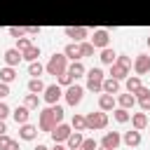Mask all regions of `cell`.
Wrapping results in <instances>:
<instances>
[{
	"label": "cell",
	"mask_w": 150,
	"mask_h": 150,
	"mask_svg": "<svg viewBox=\"0 0 150 150\" xmlns=\"http://www.w3.org/2000/svg\"><path fill=\"white\" fill-rule=\"evenodd\" d=\"M59 122H63V108L59 105V103H54V105H49V108H45L42 112H40V129L42 131H52Z\"/></svg>",
	"instance_id": "obj_1"
},
{
	"label": "cell",
	"mask_w": 150,
	"mask_h": 150,
	"mask_svg": "<svg viewBox=\"0 0 150 150\" xmlns=\"http://www.w3.org/2000/svg\"><path fill=\"white\" fill-rule=\"evenodd\" d=\"M45 70H47L49 75H61V73H66V70H68V59H66V54L61 52V54L49 56V61H47Z\"/></svg>",
	"instance_id": "obj_2"
},
{
	"label": "cell",
	"mask_w": 150,
	"mask_h": 150,
	"mask_svg": "<svg viewBox=\"0 0 150 150\" xmlns=\"http://www.w3.org/2000/svg\"><path fill=\"white\" fill-rule=\"evenodd\" d=\"M84 122H87V129H105L108 127V112L105 110H98V112H89L87 117H84Z\"/></svg>",
	"instance_id": "obj_3"
},
{
	"label": "cell",
	"mask_w": 150,
	"mask_h": 150,
	"mask_svg": "<svg viewBox=\"0 0 150 150\" xmlns=\"http://www.w3.org/2000/svg\"><path fill=\"white\" fill-rule=\"evenodd\" d=\"M103 80H105V77H103V70H101V68H89V70H87V89H89V91H94V94L101 91Z\"/></svg>",
	"instance_id": "obj_4"
},
{
	"label": "cell",
	"mask_w": 150,
	"mask_h": 150,
	"mask_svg": "<svg viewBox=\"0 0 150 150\" xmlns=\"http://www.w3.org/2000/svg\"><path fill=\"white\" fill-rule=\"evenodd\" d=\"M63 96H66V103L68 105H77L82 101V96H84V89L80 84H68L66 91H63Z\"/></svg>",
	"instance_id": "obj_5"
},
{
	"label": "cell",
	"mask_w": 150,
	"mask_h": 150,
	"mask_svg": "<svg viewBox=\"0 0 150 150\" xmlns=\"http://www.w3.org/2000/svg\"><path fill=\"white\" fill-rule=\"evenodd\" d=\"M70 131H73V127H68V124H63V122H59L49 134H52V138H54V143H66V138L70 136Z\"/></svg>",
	"instance_id": "obj_6"
},
{
	"label": "cell",
	"mask_w": 150,
	"mask_h": 150,
	"mask_svg": "<svg viewBox=\"0 0 150 150\" xmlns=\"http://www.w3.org/2000/svg\"><path fill=\"white\" fill-rule=\"evenodd\" d=\"M45 101L49 103V105H54V103H59V98L63 96V89L59 87V84H49V87H45Z\"/></svg>",
	"instance_id": "obj_7"
},
{
	"label": "cell",
	"mask_w": 150,
	"mask_h": 150,
	"mask_svg": "<svg viewBox=\"0 0 150 150\" xmlns=\"http://www.w3.org/2000/svg\"><path fill=\"white\" fill-rule=\"evenodd\" d=\"M122 143V136L120 131H105L103 138H101V145L103 148H110V150H117V145Z\"/></svg>",
	"instance_id": "obj_8"
},
{
	"label": "cell",
	"mask_w": 150,
	"mask_h": 150,
	"mask_svg": "<svg viewBox=\"0 0 150 150\" xmlns=\"http://www.w3.org/2000/svg\"><path fill=\"white\" fill-rule=\"evenodd\" d=\"M134 73H136V75L150 73V56H148V54H138V56L134 59Z\"/></svg>",
	"instance_id": "obj_9"
},
{
	"label": "cell",
	"mask_w": 150,
	"mask_h": 150,
	"mask_svg": "<svg viewBox=\"0 0 150 150\" xmlns=\"http://www.w3.org/2000/svg\"><path fill=\"white\" fill-rule=\"evenodd\" d=\"M66 35H68L73 42H82V40L89 35V30H87L84 26H68V28H66Z\"/></svg>",
	"instance_id": "obj_10"
},
{
	"label": "cell",
	"mask_w": 150,
	"mask_h": 150,
	"mask_svg": "<svg viewBox=\"0 0 150 150\" xmlns=\"http://www.w3.org/2000/svg\"><path fill=\"white\" fill-rule=\"evenodd\" d=\"M108 42H110V35H108V30H105V28L94 30V35H91V45H94V47L103 49V47H108Z\"/></svg>",
	"instance_id": "obj_11"
},
{
	"label": "cell",
	"mask_w": 150,
	"mask_h": 150,
	"mask_svg": "<svg viewBox=\"0 0 150 150\" xmlns=\"http://www.w3.org/2000/svg\"><path fill=\"white\" fill-rule=\"evenodd\" d=\"M110 77H115V80H127V77H129V68L115 61V63H110Z\"/></svg>",
	"instance_id": "obj_12"
},
{
	"label": "cell",
	"mask_w": 150,
	"mask_h": 150,
	"mask_svg": "<svg viewBox=\"0 0 150 150\" xmlns=\"http://www.w3.org/2000/svg\"><path fill=\"white\" fill-rule=\"evenodd\" d=\"M38 134H40L38 127H33V124H28V122L21 124V129H19V138H21V141H33Z\"/></svg>",
	"instance_id": "obj_13"
},
{
	"label": "cell",
	"mask_w": 150,
	"mask_h": 150,
	"mask_svg": "<svg viewBox=\"0 0 150 150\" xmlns=\"http://www.w3.org/2000/svg\"><path fill=\"white\" fill-rule=\"evenodd\" d=\"M122 143H124V145H129V148H136V145H141V131H138V129H131V131H127V134L122 136Z\"/></svg>",
	"instance_id": "obj_14"
},
{
	"label": "cell",
	"mask_w": 150,
	"mask_h": 150,
	"mask_svg": "<svg viewBox=\"0 0 150 150\" xmlns=\"http://www.w3.org/2000/svg\"><path fill=\"white\" fill-rule=\"evenodd\" d=\"M134 96H136V101L141 103V108L148 112V110H150V89H148V87H141Z\"/></svg>",
	"instance_id": "obj_15"
},
{
	"label": "cell",
	"mask_w": 150,
	"mask_h": 150,
	"mask_svg": "<svg viewBox=\"0 0 150 150\" xmlns=\"http://www.w3.org/2000/svg\"><path fill=\"white\" fill-rule=\"evenodd\" d=\"M63 54H66V59H70V61H80V59H82V52H80V42H70V45H66Z\"/></svg>",
	"instance_id": "obj_16"
},
{
	"label": "cell",
	"mask_w": 150,
	"mask_h": 150,
	"mask_svg": "<svg viewBox=\"0 0 150 150\" xmlns=\"http://www.w3.org/2000/svg\"><path fill=\"white\" fill-rule=\"evenodd\" d=\"M21 52L16 49V47H12V49H7L5 52V66H19L21 63Z\"/></svg>",
	"instance_id": "obj_17"
},
{
	"label": "cell",
	"mask_w": 150,
	"mask_h": 150,
	"mask_svg": "<svg viewBox=\"0 0 150 150\" xmlns=\"http://www.w3.org/2000/svg\"><path fill=\"white\" fill-rule=\"evenodd\" d=\"M101 91H105V94H120V80H115V77H108V80H103V84H101Z\"/></svg>",
	"instance_id": "obj_18"
},
{
	"label": "cell",
	"mask_w": 150,
	"mask_h": 150,
	"mask_svg": "<svg viewBox=\"0 0 150 150\" xmlns=\"http://www.w3.org/2000/svg\"><path fill=\"white\" fill-rule=\"evenodd\" d=\"M98 108H101V110H105V112H110V110L115 108V96L103 91V94L98 96Z\"/></svg>",
	"instance_id": "obj_19"
},
{
	"label": "cell",
	"mask_w": 150,
	"mask_h": 150,
	"mask_svg": "<svg viewBox=\"0 0 150 150\" xmlns=\"http://www.w3.org/2000/svg\"><path fill=\"white\" fill-rule=\"evenodd\" d=\"M12 115H14L16 124H26V122H28V117H30V110H28L26 105H16V108L12 110Z\"/></svg>",
	"instance_id": "obj_20"
},
{
	"label": "cell",
	"mask_w": 150,
	"mask_h": 150,
	"mask_svg": "<svg viewBox=\"0 0 150 150\" xmlns=\"http://www.w3.org/2000/svg\"><path fill=\"white\" fill-rule=\"evenodd\" d=\"M129 120H131V127H134V129H138V131L148 127V115H145V112H134Z\"/></svg>",
	"instance_id": "obj_21"
},
{
	"label": "cell",
	"mask_w": 150,
	"mask_h": 150,
	"mask_svg": "<svg viewBox=\"0 0 150 150\" xmlns=\"http://www.w3.org/2000/svg\"><path fill=\"white\" fill-rule=\"evenodd\" d=\"M124 87H127V91H129V94H136V91L143 87V82H141V77H138V75H129V77H127V82H124Z\"/></svg>",
	"instance_id": "obj_22"
},
{
	"label": "cell",
	"mask_w": 150,
	"mask_h": 150,
	"mask_svg": "<svg viewBox=\"0 0 150 150\" xmlns=\"http://www.w3.org/2000/svg\"><path fill=\"white\" fill-rule=\"evenodd\" d=\"M115 59H117V52L115 49H110V47H103L101 49V63L110 66V63H115Z\"/></svg>",
	"instance_id": "obj_23"
},
{
	"label": "cell",
	"mask_w": 150,
	"mask_h": 150,
	"mask_svg": "<svg viewBox=\"0 0 150 150\" xmlns=\"http://www.w3.org/2000/svg\"><path fill=\"white\" fill-rule=\"evenodd\" d=\"M68 73L73 75V80H77V77H82V75L87 73V68L82 66V61H73V63L68 66Z\"/></svg>",
	"instance_id": "obj_24"
},
{
	"label": "cell",
	"mask_w": 150,
	"mask_h": 150,
	"mask_svg": "<svg viewBox=\"0 0 150 150\" xmlns=\"http://www.w3.org/2000/svg\"><path fill=\"white\" fill-rule=\"evenodd\" d=\"M16 80V70H14V66H5L2 70H0V82H14Z\"/></svg>",
	"instance_id": "obj_25"
},
{
	"label": "cell",
	"mask_w": 150,
	"mask_h": 150,
	"mask_svg": "<svg viewBox=\"0 0 150 150\" xmlns=\"http://www.w3.org/2000/svg\"><path fill=\"white\" fill-rule=\"evenodd\" d=\"M117 103H120V108H127V110H129V108H134L136 96L129 94V91H127V94H120V96H117Z\"/></svg>",
	"instance_id": "obj_26"
},
{
	"label": "cell",
	"mask_w": 150,
	"mask_h": 150,
	"mask_svg": "<svg viewBox=\"0 0 150 150\" xmlns=\"http://www.w3.org/2000/svg\"><path fill=\"white\" fill-rule=\"evenodd\" d=\"M82 141H84V138H82V134H80V131H70V136L66 138V145H68L70 150H77Z\"/></svg>",
	"instance_id": "obj_27"
},
{
	"label": "cell",
	"mask_w": 150,
	"mask_h": 150,
	"mask_svg": "<svg viewBox=\"0 0 150 150\" xmlns=\"http://www.w3.org/2000/svg\"><path fill=\"white\" fill-rule=\"evenodd\" d=\"M0 150H19V141H14L7 134H2L0 136Z\"/></svg>",
	"instance_id": "obj_28"
},
{
	"label": "cell",
	"mask_w": 150,
	"mask_h": 150,
	"mask_svg": "<svg viewBox=\"0 0 150 150\" xmlns=\"http://www.w3.org/2000/svg\"><path fill=\"white\" fill-rule=\"evenodd\" d=\"M28 91H30V94H42V91H45V82H42L40 77H30V80H28Z\"/></svg>",
	"instance_id": "obj_29"
},
{
	"label": "cell",
	"mask_w": 150,
	"mask_h": 150,
	"mask_svg": "<svg viewBox=\"0 0 150 150\" xmlns=\"http://www.w3.org/2000/svg\"><path fill=\"white\" fill-rule=\"evenodd\" d=\"M110 112H112V117H115V120H117L120 124H124V122H129V117H131V112H129L127 108H112Z\"/></svg>",
	"instance_id": "obj_30"
},
{
	"label": "cell",
	"mask_w": 150,
	"mask_h": 150,
	"mask_svg": "<svg viewBox=\"0 0 150 150\" xmlns=\"http://www.w3.org/2000/svg\"><path fill=\"white\" fill-rule=\"evenodd\" d=\"M21 56H23L26 61H38V56H40V47L30 45L28 49H23V52H21Z\"/></svg>",
	"instance_id": "obj_31"
},
{
	"label": "cell",
	"mask_w": 150,
	"mask_h": 150,
	"mask_svg": "<svg viewBox=\"0 0 150 150\" xmlns=\"http://www.w3.org/2000/svg\"><path fill=\"white\" fill-rule=\"evenodd\" d=\"M45 73V66L40 63V61H30L28 63V75H33V77H40Z\"/></svg>",
	"instance_id": "obj_32"
},
{
	"label": "cell",
	"mask_w": 150,
	"mask_h": 150,
	"mask_svg": "<svg viewBox=\"0 0 150 150\" xmlns=\"http://www.w3.org/2000/svg\"><path fill=\"white\" fill-rule=\"evenodd\" d=\"M23 105L28 108V110H35L38 105H40V98H38V94H26V98H23Z\"/></svg>",
	"instance_id": "obj_33"
},
{
	"label": "cell",
	"mask_w": 150,
	"mask_h": 150,
	"mask_svg": "<svg viewBox=\"0 0 150 150\" xmlns=\"http://www.w3.org/2000/svg\"><path fill=\"white\" fill-rule=\"evenodd\" d=\"M75 80H73V75L66 70V73H61V75H56V84L59 87H68V84H73Z\"/></svg>",
	"instance_id": "obj_34"
},
{
	"label": "cell",
	"mask_w": 150,
	"mask_h": 150,
	"mask_svg": "<svg viewBox=\"0 0 150 150\" xmlns=\"http://www.w3.org/2000/svg\"><path fill=\"white\" fill-rule=\"evenodd\" d=\"M70 127H73L75 131H84V129H87V122H84V117H82V115H73Z\"/></svg>",
	"instance_id": "obj_35"
},
{
	"label": "cell",
	"mask_w": 150,
	"mask_h": 150,
	"mask_svg": "<svg viewBox=\"0 0 150 150\" xmlns=\"http://www.w3.org/2000/svg\"><path fill=\"white\" fill-rule=\"evenodd\" d=\"M96 148H98V143H96L94 138H84V141L80 143V148H77V150H96Z\"/></svg>",
	"instance_id": "obj_36"
},
{
	"label": "cell",
	"mask_w": 150,
	"mask_h": 150,
	"mask_svg": "<svg viewBox=\"0 0 150 150\" xmlns=\"http://www.w3.org/2000/svg\"><path fill=\"white\" fill-rule=\"evenodd\" d=\"M94 49H96V47H94L91 42H80V52H82V56H91Z\"/></svg>",
	"instance_id": "obj_37"
},
{
	"label": "cell",
	"mask_w": 150,
	"mask_h": 150,
	"mask_svg": "<svg viewBox=\"0 0 150 150\" xmlns=\"http://www.w3.org/2000/svg\"><path fill=\"white\" fill-rule=\"evenodd\" d=\"M7 33H9L12 38H16V40H19V38H23V35H26V28H16V26H9V30H7Z\"/></svg>",
	"instance_id": "obj_38"
},
{
	"label": "cell",
	"mask_w": 150,
	"mask_h": 150,
	"mask_svg": "<svg viewBox=\"0 0 150 150\" xmlns=\"http://www.w3.org/2000/svg\"><path fill=\"white\" fill-rule=\"evenodd\" d=\"M30 45H33V42H30V38H19V40H16V49H19V52L28 49Z\"/></svg>",
	"instance_id": "obj_39"
},
{
	"label": "cell",
	"mask_w": 150,
	"mask_h": 150,
	"mask_svg": "<svg viewBox=\"0 0 150 150\" xmlns=\"http://www.w3.org/2000/svg\"><path fill=\"white\" fill-rule=\"evenodd\" d=\"M117 63H122V66H127V68H131V59L129 56H124V54H117V59H115Z\"/></svg>",
	"instance_id": "obj_40"
},
{
	"label": "cell",
	"mask_w": 150,
	"mask_h": 150,
	"mask_svg": "<svg viewBox=\"0 0 150 150\" xmlns=\"http://www.w3.org/2000/svg\"><path fill=\"white\" fill-rule=\"evenodd\" d=\"M9 112H12V110H9V105H7V103H2V101H0V120H5V117H7V115H9Z\"/></svg>",
	"instance_id": "obj_41"
},
{
	"label": "cell",
	"mask_w": 150,
	"mask_h": 150,
	"mask_svg": "<svg viewBox=\"0 0 150 150\" xmlns=\"http://www.w3.org/2000/svg\"><path fill=\"white\" fill-rule=\"evenodd\" d=\"M5 96H9V84L0 82V98H5Z\"/></svg>",
	"instance_id": "obj_42"
},
{
	"label": "cell",
	"mask_w": 150,
	"mask_h": 150,
	"mask_svg": "<svg viewBox=\"0 0 150 150\" xmlns=\"http://www.w3.org/2000/svg\"><path fill=\"white\" fill-rule=\"evenodd\" d=\"M26 33H28V35H40V26H28Z\"/></svg>",
	"instance_id": "obj_43"
},
{
	"label": "cell",
	"mask_w": 150,
	"mask_h": 150,
	"mask_svg": "<svg viewBox=\"0 0 150 150\" xmlns=\"http://www.w3.org/2000/svg\"><path fill=\"white\" fill-rule=\"evenodd\" d=\"M7 131V124H5V120H0V136Z\"/></svg>",
	"instance_id": "obj_44"
},
{
	"label": "cell",
	"mask_w": 150,
	"mask_h": 150,
	"mask_svg": "<svg viewBox=\"0 0 150 150\" xmlns=\"http://www.w3.org/2000/svg\"><path fill=\"white\" fill-rule=\"evenodd\" d=\"M33 150H49V148H47V145H42V143H38V145H35Z\"/></svg>",
	"instance_id": "obj_45"
},
{
	"label": "cell",
	"mask_w": 150,
	"mask_h": 150,
	"mask_svg": "<svg viewBox=\"0 0 150 150\" xmlns=\"http://www.w3.org/2000/svg\"><path fill=\"white\" fill-rule=\"evenodd\" d=\"M52 150H66V145H61V143H56V145H54Z\"/></svg>",
	"instance_id": "obj_46"
},
{
	"label": "cell",
	"mask_w": 150,
	"mask_h": 150,
	"mask_svg": "<svg viewBox=\"0 0 150 150\" xmlns=\"http://www.w3.org/2000/svg\"><path fill=\"white\" fill-rule=\"evenodd\" d=\"M98 150H110V148H103V145H101V148H98Z\"/></svg>",
	"instance_id": "obj_47"
},
{
	"label": "cell",
	"mask_w": 150,
	"mask_h": 150,
	"mask_svg": "<svg viewBox=\"0 0 150 150\" xmlns=\"http://www.w3.org/2000/svg\"><path fill=\"white\" fill-rule=\"evenodd\" d=\"M148 47H150V38H148Z\"/></svg>",
	"instance_id": "obj_48"
}]
</instances>
